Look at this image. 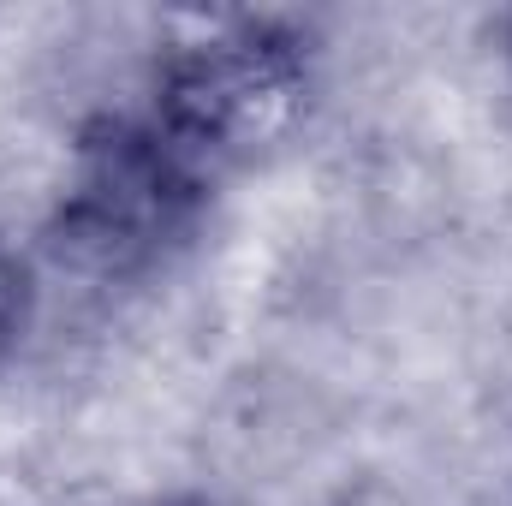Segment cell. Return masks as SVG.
Returning <instances> with one entry per match:
<instances>
[{
	"label": "cell",
	"instance_id": "cell-1",
	"mask_svg": "<svg viewBox=\"0 0 512 506\" xmlns=\"http://www.w3.org/2000/svg\"><path fill=\"white\" fill-rule=\"evenodd\" d=\"M310 96V54L298 30L274 18L209 24L203 36L179 42L155 72V114L161 131L191 167H221L268 149L304 114Z\"/></svg>",
	"mask_w": 512,
	"mask_h": 506
},
{
	"label": "cell",
	"instance_id": "cell-4",
	"mask_svg": "<svg viewBox=\"0 0 512 506\" xmlns=\"http://www.w3.org/2000/svg\"><path fill=\"white\" fill-rule=\"evenodd\" d=\"M173 506H197V501H173Z\"/></svg>",
	"mask_w": 512,
	"mask_h": 506
},
{
	"label": "cell",
	"instance_id": "cell-3",
	"mask_svg": "<svg viewBox=\"0 0 512 506\" xmlns=\"http://www.w3.org/2000/svg\"><path fill=\"white\" fill-rule=\"evenodd\" d=\"M30 304H36V292H30V268H24V256L0 239V358L24 340V328H30Z\"/></svg>",
	"mask_w": 512,
	"mask_h": 506
},
{
	"label": "cell",
	"instance_id": "cell-2",
	"mask_svg": "<svg viewBox=\"0 0 512 506\" xmlns=\"http://www.w3.org/2000/svg\"><path fill=\"white\" fill-rule=\"evenodd\" d=\"M203 197V167H191L149 120H114L84 137L78 185L60 215V251L90 268H137L185 233Z\"/></svg>",
	"mask_w": 512,
	"mask_h": 506
}]
</instances>
